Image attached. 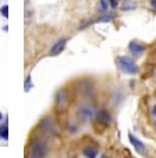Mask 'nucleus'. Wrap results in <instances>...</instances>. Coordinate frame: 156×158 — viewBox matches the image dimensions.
Returning a JSON list of instances; mask_svg holds the SVG:
<instances>
[{"label": "nucleus", "mask_w": 156, "mask_h": 158, "mask_svg": "<svg viewBox=\"0 0 156 158\" xmlns=\"http://www.w3.org/2000/svg\"><path fill=\"white\" fill-rule=\"evenodd\" d=\"M95 115H96V118H98V120H99L100 123H103V125H107V123L110 122V114L107 112L106 109H99L98 112H95Z\"/></svg>", "instance_id": "obj_7"}, {"label": "nucleus", "mask_w": 156, "mask_h": 158, "mask_svg": "<svg viewBox=\"0 0 156 158\" xmlns=\"http://www.w3.org/2000/svg\"><path fill=\"white\" fill-rule=\"evenodd\" d=\"M145 49H146L145 45H142L141 42H138V41H131L128 45V51L131 52L134 56H141L145 52Z\"/></svg>", "instance_id": "obj_3"}, {"label": "nucleus", "mask_w": 156, "mask_h": 158, "mask_svg": "<svg viewBox=\"0 0 156 158\" xmlns=\"http://www.w3.org/2000/svg\"><path fill=\"white\" fill-rule=\"evenodd\" d=\"M3 119V115H2V112H0V120Z\"/></svg>", "instance_id": "obj_19"}, {"label": "nucleus", "mask_w": 156, "mask_h": 158, "mask_svg": "<svg viewBox=\"0 0 156 158\" xmlns=\"http://www.w3.org/2000/svg\"><path fill=\"white\" fill-rule=\"evenodd\" d=\"M150 7L156 11V0H150Z\"/></svg>", "instance_id": "obj_17"}, {"label": "nucleus", "mask_w": 156, "mask_h": 158, "mask_svg": "<svg viewBox=\"0 0 156 158\" xmlns=\"http://www.w3.org/2000/svg\"><path fill=\"white\" fill-rule=\"evenodd\" d=\"M0 11H2V15H3V17L9 18V6H7V4H4V6L0 9Z\"/></svg>", "instance_id": "obj_13"}, {"label": "nucleus", "mask_w": 156, "mask_h": 158, "mask_svg": "<svg viewBox=\"0 0 156 158\" xmlns=\"http://www.w3.org/2000/svg\"><path fill=\"white\" fill-rule=\"evenodd\" d=\"M32 152L35 157H39V155H45L46 154V147L42 143H35L32 144Z\"/></svg>", "instance_id": "obj_8"}, {"label": "nucleus", "mask_w": 156, "mask_h": 158, "mask_svg": "<svg viewBox=\"0 0 156 158\" xmlns=\"http://www.w3.org/2000/svg\"><path fill=\"white\" fill-rule=\"evenodd\" d=\"M150 112H152V115H153V116L156 118V104H155V105H153V106H152V109H150Z\"/></svg>", "instance_id": "obj_18"}, {"label": "nucleus", "mask_w": 156, "mask_h": 158, "mask_svg": "<svg viewBox=\"0 0 156 158\" xmlns=\"http://www.w3.org/2000/svg\"><path fill=\"white\" fill-rule=\"evenodd\" d=\"M110 20H112L110 15H103V17H100L99 20H98V23H106V21H110Z\"/></svg>", "instance_id": "obj_15"}, {"label": "nucleus", "mask_w": 156, "mask_h": 158, "mask_svg": "<svg viewBox=\"0 0 156 158\" xmlns=\"http://www.w3.org/2000/svg\"><path fill=\"white\" fill-rule=\"evenodd\" d=\"M77 115H78V118L81 120H89L95 116V110L91 105H84V106H81L78 109V114Z\"/></svg>", "instance_id": "obj_2"}, {"label": "nucleus", "mask_w": 156, "mask_h": 158, "mask_svg": "<svg viewBox=\"0 0 156 158\" xmlns=\"http://www.w3.org/2000/svg\"><path fill=\"white\" fill-rule=\"evenodd\" d=\"M31 87H32V83H31V77L28 76L27 80H25V91H27V93L31 89Z\"/></svg>", "instance_id": "obj_14"}, {"label": "nucleus", "mask_w": 156, "mask_h": 158, "mask_svg": "<svg viewBox=\"0 0 156 158\" xmlns=\"http://www.w3.org/2000/svg\"><path fill=\"white\" fill-rule=\"evenodd\" d=\"M155 127H156V120H155Z\"/></svg>", "instance_id": "obj_20"}, {"label": "nucleus", "mask_w": 156, "mask_h": 158, "mask_svg": "<svg viewBox=\"0 0 156 158\" xmlns=\"http://www.w3.org/2000/svg\"><path fill=\"white\" fill-rule=\"evenodd\" d=\"M99 9L102 13H106V10L109 9V0H100L99 2Z\"/></svg>", "instance_id": "obj_12"}, {"label": "nucleus", "mask_w": 156, "mask_h": 158, "mask_svg": "<svg viewBox=\"0 0 156 158\" xmlns=\"http://www.w3.org/2000/svg\"><path fill=\"white\" fill-rule=\"evenodd\" d=\"M56 104L59 109H64L67 106V94H66L64 89H60L56 95Z\"/></svg>", "instance_id": "obj_6"}, {"label": "nucleus", "mask_w": 156, "mask_h": 158, "mask_svg": "<svg viewBox=\"0 0 156 158\" xmlns=\"http://www.w3.org/2000/svg\"><path fill=\"white\" fill-rule=\"evenodd\" d=\"M137 7V4L134 3V2H130V0H126V2H123V4H121V10L123 11H130V10H134Z\"/></svg>", "instance_id": "obj_10"}, {"label": "nucleus", "mask_w": 156, "mask_h": 158, "mask_svg": "<svg viewBox=\"0 0 156 158\" xmlns=\"http://www.w3.org/2000/svg\"><path fill=\"white\" fill-rule=\"evenodd\" d=\"M116 64L126 74H137L138 73V66L134 62L133 57H130V56H124V55L123 56H118L116 59Z\"/></svg>", "instance_id": "obj_1"}, {"label": "nucleus", "mask_w": 156, "mask_h": 158, "mask_svg": "<svg viewBox=\"0 0 156 158\" xmlns=\"http://www.w3.org/2000/svg\"><path fill=\"white\" fill-rule=\"evenodd\" d=\"M155 97H156V93H155Z\"/></svg>", "instance_id": "obj_21"}, {"label": "nucleus", "mask_w": 156, "mask_h": 158, "mask_svg": "<svg viewBox=\"0 0 156 158\" xmlns=\"http://www.w3.org/2000/svg\"><path fill=\"white\" fill-rule=\"evenodd\" d=\"M82 154L85 157H91V158H95L98 155V148L96 147H92V146H88L82 150Z\"/></svg>", "instance_id": "obj_9"}, {"label": "nucleus", "mask_w": 156, "mask_h": 158, "mask_svg": "<svg viewBox=\"0 0 156 158\" xmlns=\"http://www.w3.org/2000/svg\"><path fill=\"white\" fill-rule=\"evenodd\" d=\"M117 6H118V2H117V0H109V7H112V9H116Z\"/></svg>", "instance_id": "obj_16"}, {"label": "nucleus", "mask_w": 156, "mask_h": 158, "mask_svg": "<svg viewBox=\"0 0 156 158\" xmlns=\"http://www.w3.org/2000/svg\"><path fill=\"white\" fill-rule=\"evenodd\" d=\"M0 137L4 139V140L9 139V126H7V123L0 125Z\"/></svg>", "instance_id": "obj_11"}, {"label": "nucleus", "mask_w": 156, "mask_h": 158, "mask_svg": "<svg viewBox=\"0 0 156 158\" xmlns=\"http://www.w3.org/2000/svg\"><path fill=\"white\" fill-rule=\"evenodd\" d=\"M128 139H130V141H131V144L134 146L135 151L138 152L139 155H145V154H146V147H145V144L142 143L141 140H138L137 137H134V136H133L131 133L128 134Z\"/></svg>", "instance_id": "obj_4"}, {"label": "nucleus", "mask_w": 156, "mask_h": 158, "mask_svg": "<svg viewBox=\"0 0 156 158\" xmlns=\"http://www.w3.org/2000/svg\"><path fill=\"white\" fill-rule=\"evenodd\" d=\"M66 44H67V41H66L64 38H62V39H59V41L56 42V44L52 46V49H50V56H54V55H59L60 52H63L64 51V48H66Z\"/></svg>", "instance_id": "obj_5"}]
</instances>
